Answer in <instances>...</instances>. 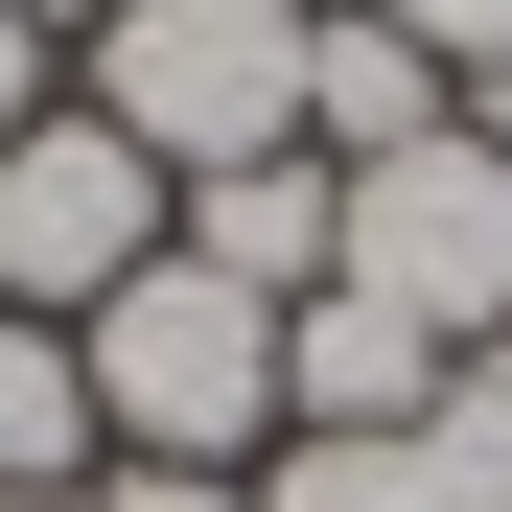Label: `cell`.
Wrapping results in <instances>:
<instances>
[{"label": "cell", "mask_w": 512, "mask_h": 512, "mask_svg": "<svg viewBox=\"0 0 512 512\" xmlns=\"http://www.w3.org/2000/svg\"><path fill=\"white\" fill-rule=\"evenodd\" d=\"M94 512H256V466H94Z\"/></svg>", "instance_id": "cell-10"}, {"label": "cell", "mask_w": 512, "mask_h": 512, "mask_svg": "<svg viewBox=\"0 0 512 512\" xmlns=\"http://www.w3.org/2000/svg\"><path fill=\"white\" fill-rule=\"evenodd\" d=\"M466 419H489V443H512V326H489V350H466Z\"/></svg>", "instance_id": "cell-13"}, {"label": "cell", "mask_w": 512, "mask_h": 512, "mask_svg": "<svg viewBox=\"0 0 512 512\" xmlns=\"http://www.w3.org/2000/svg\"><path fill=\"white\" fill-rule=\"evenodd\" d=\"M350 303H396L419 350H489L512 326V163L466 117L396 140V163H350Z\"/></svg>", "instance_id": "cell-4"}, {"label": "cell", "mask_w": 512, "mask_h": 512, "mask_svg": "<svg viewBox=\"0 0 512 512\" xmlns=\"http://www.w3.org/2000/svg\"><path fill=\"white\" fill-rule=\"evenodd\" d=\"M70 350H94V419H117V466H280V303L256 280H210L187 233L140 256V280L70 326Z\"/></svg>", "instance_id": "cell-1"}, {"label": "cell", "mask_w": 512, "mask_h": 512, "mask_svg": "<svg viewBox=\"0 0 512 512\" xmlns=\"http://www.w3.org/2000/svg\"><path fill=\"white\" fill-rule=\"evenodd\" d=\"M0 512H94V489H0Z\"/></svg>", "instance_id": "cell-15"}, {"label": "cell", "mask_w": 512, "mask_h": 512, "mask_svg": "<svg viewBox=\"0 0 512 512\" xmlns=\"http://www.w3.org/2000/svg\"><path fill=\"white\" fill-rule=\"evenodd\" d=\"M70 94H94L163 187H233V163L303 140V0H117V24L70 47Z\"/></svg>", "instance_id": "cell-2"}, {"label": "cell", "mask_w": 512, "mask_h": 512, "mask_svg": "<svg viewBox=\"0 0 512 512\" xmlns=\"http://www.w3.org/2000/svg\"><path fill=\"white\" fill-rule=\"evenodd\" d=\"M443 373L466 350H419V326L396 303H350V280H326V303H280V443H396V419H443Z\"/></svg>", "instance_id": "cell-5"}, {"label": "cell", "mask_w": 512, "mask_h": 512, "mask_svg": "<svg viewBox=\"0 0 512 512\" xmlns=\"http://www.w3.org/2000/svg\"><path fill=\"white\" fill-rule=\"evenodd\" d=\"M163 233H187V187H163L94 94H47L24 140H0V303H24V326H94Z\"/></svg>", "instance_id": "cell-3"}, {"label": "cell", "mask_w": 512, "mask_h": 512, "mask_svg": "<svg viewBox=\"0 0 512 512\" xmlns=\"http://www.w3.org/2000/svg\"><path fill=\"white\" fill-rule=\"evenodd\" d=\"M373 24H419L443 70H512V0H373Z\"/></svg>", "instance_id": "cell-11"}, {"label": "cell", "mask_w": 512, "mask_h": 512, "mask_svg": "<svg viewBox=\"0 0 512 512\" xmlns=\"http://www.w3.org/2000/svg\"><path fill=\"white\" fill-rule=\"evenodd\" d=\"M24 24H47V47H94V24H117V0H24Z\"/></svg>", "instance_id": "cell-14"}, {"label": "cell", "mask_w": 512, "mask_h": 512, "mask_svg": "<svg viewBox=\"0 0 512 512\" xmlns=\"http://www.w3.org/2000/svg\"><path fill=\"white\" fill-rule=\"evenodd\" d=\"M256 512H512V443H489L466 373H443V419H396V443H280Z\"/></svg>", "instance_id": "cell-6"}, {"label": "cell", "mask_w": 512, "mask_h": 512, "mask_svg": "<svg viewBox=\"0 0 512 512\" xmlns=\"http://www.w3.org/2000/svg\"><path fill=\"white\" fill-rule=\"evenodd\" d=\"M187 256H210V280H256V303H326V280H350V163H233V187H187Z\"/></svg>", "instance_id": "cell-8"}, {"label": "cell", "mask_w": 512, "mask_h": 512, "mask_svg": "<svg viewBox=\"0 0 512 512\" xmlns=\"http://www.w3.org/2000/svg\"><path fill=\"white\" fill-rule=\"evenodd\" d=\"M24 117H47V24L0 0V140H24Z\"/></svg>", "instance_id": "cell-12"}, {"label": "cell", "mask_w": 512, "mask_h": 512, "mask_svg": "<svg viewBox=\"0 0 512 512\" xmlns=\"http://www.w3.org/2000/svg\"><path fill=\"white\" fill-rule=\"evenodd\" d=\"M443 117H466V70L419 47V24H373V0L303 24V163H396V140H443Z\"/></svg>", "instance_id": "cell-7"}, {"label": "cell", "mask_w": 512, "mask_h": 512, "mask_svg": "<svg viewBox=\"0 0 512 512\" xmlns=\"http://www.w3.org/2000/svg\"><path fill=\"white\" fill-rule=\"evenodd\" d=\"M94 466H117V419H94V350L0 303V489H94Z\"/></svg>", "instance_id": "cell-9"}]
</instances>
